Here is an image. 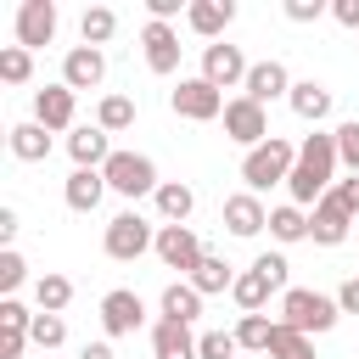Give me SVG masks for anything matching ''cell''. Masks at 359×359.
<instances>
[{
    "instance_id": "1",
    "label": "cell",
    "mask_w": 359,
    "mask_h": 359,
    "mask_svg": "<svg viewBox=\"0 0 359 359\" xmlns=\"http://www.w3.org/2000/svg\"><path fill=\"white\" fill-rule=\"evenodd\" d=\"M337 135H303V146H297V168H292V180H286V191H292V202L297 208H314L325 191H331V174H337Z\"/></svg>"
},
{
    "instance_id": "2",
    "label": "cell",
    "mask_w": 359,
    "mask_h": 359,
    "mask_svg": "<svg viewBox=\"0 0 359 359\" xmlns=\"http://www.w3.org/2000/svg\"><path fill=\"white\" fill-rule=\"evenodd\" d=\"M292 168H297V146L292 140H280V135H269L264 146H252L247 157H241V180H247V191L258 196V191H269V185H286L292 180Z\"/></svg>"
},
{
    "instance_id": "3",
    "label": "cell",
    "mask_w": 359,
    "mask_h": 359,
    "mask_svg": "<svg viewBox=\"0 0 359 359\" xmlns=\"http://www.w3.org/2000/svg\"><path fill=\"white\" fill-rule=\"evenodd\" d=\"M337 297H325V292H309V286H286L280 292V325H292V331H303V337H314V331H331L337 325Z\"/></svg>"
},
{
    "instance_id": "4",
    "label": "cell",
    "mask_w": 359,
    "mask_h": 359,
    "mask_svg": "<svg viewBox=\"0 0 359 359\" xmlns=\"http://www.w3.org/2000/svg\"><path fill=\"white\" fill-rule=\"evenodd\" d=\"M101 180H107V191H118V196H129V202L146 196V191L157 196V185H163L157 168H151V157H140V151H112L107 168H101Z\"/></svg>"
},
{
    "instance_id": "5",
    "label": "cell",
    "mask_w": 359,
    "mask_h": 359,
    "mask_svg": "<svg viewBox=\"0 0 359 359\" xmlns=\"http://www.w3.org/2000/svg\"><path fill=\"white\" fill-rule=\"evenodd\" d=\"M168 107L180 112V118H191V123H208V118H224V90H213L208 79H180V90L168 95Z\"/></svg>"
},
{
    "instance_id": "6",
    "label": "cell",
    "mask_w": 359,
    "mask_h": 359,
    "mask_svg": "<svg viewBox=\"0 0 359 359\" xmlns=\"http://www.w3.org/2000/svg\"><path fill=\"white\" fill-rule=\"evenodd\" d=\"M151 247H157V230H151L140 213H118V219L107 224V258L129 264V258H140V252H151Z\"/></svg>"
},
{
    "instance_id": "7",
    "label": "cell",
    "mask_w": 359,
    "mask_h": 359,
    "mask_svg": "<svg viewBox=\"0 0 359 359\" xmlns=\"http://www.w3.org/2000/svg\"><path fill=\"white\" fill-rule=\"evenodd\" d=\"M247 73H252V62L241 56V45H202V79L213 84V90H230V84H247Z\"/></svg>"
},
{
    "instance_id": "8",
    "label": "cell",
    "mask_w": 359,
    "mask_h": 359,
    "mask_svg": "<svg viewBox=\"0 0 359 359\" xmlns=\"http://www.w3.org/2000/svg\"><path fill=\"white\" fill-rule=\"evenodd\" d=\"M224 135L236 140V146H264L269 140V112L258 107V101H247V95H236L230 107H224Z\"/></svg>"
},
{
    "instance_id": "9",
    "label": "cell",
    "mask_w": 359,
    "mask_h": 359,
    "mask_svg": "<svg viewBox=\"0 0 359 359\" xmlns=\"http://www.w3.org/2000/svg\"><path fill=\"white\" fill-rule=\"evenodd\" d=\"M151 252H157V258H163L168 269H180V275H191V269H196V264L208 258L191 224H163V230H157V247H151Z\"/></svg>"
},
{
    "instance_id": "10",
    "label": "cell",
    "mask_w": 359,
    "mask_h": 359,
    "mask_svg": "<svg viewBox=\"0 0 359 359\" xmlns=\"http://www.w3.org/2000/svg\"><path fill=\"white\" fill-rule=\"evenodd\" d=\"M50 39H56V0H22L17 6V45L39 50Z\"/></svg>"
},
{
    "instance_id": "11",
    "label": "cell",
    "mask_w": 359,
    "mask_h": 359,
    "mask_svg": "<svg viewBox=\"0 0 359 359\" xmlns=\"http://www.w3.org/2000/svg\"><path fill=\"white\" fill-rule=\"evenodd\" d=\"M140 320H146V303H140V292H107L101 297V325H107V337H135L140 331Z\"/></svg>"
},
{
    "instance_id": "12",
    "label": "cell",
    "mask_w": 359,
    "mask_h": 359,
    "mask_svg": "<svg viewBox=\"0 0 359 359\" xmlns=\"http://www.w3.org/2000/svg\"><path fill=\"white\" fill-rule=\"evenodd\" d=\"M348 224H353V213L325 191L320 202H314V213H309V241H320V247H337V241H348Z\"/></svg>"
},
{
    "instance_id": "13",
    "label": "cell",
    "mask_w": 359,
    "mask_h": 359,
    "mask_svg": "<svg viewBox=\"0 0 359 359\" xmlns=\"http://www.w3.org/2000/svg\"><path fill=\"white\" fill-rule=\"evenodd\" d=\"M140 45H146V67H151L157 79H168V73L180 67V34H174L168 22H146V28H140Z\"/></svg>"
},
{
    "instance_id": "14",
    "label": "cell",
    "mask_w": 359,
    "mask_h": 359,
    "mask_svg": "<svg viewBox=\"0 0 359 359\" xmlns=\"http://www.w3.org/2000/svg\"><path fill=\"white\" fill-rule=\"evenodd\" d=\"M107 79V56L95 50V45H73L67 56H62V84L67 90H95Z\"/></svg>"
},
{
    "instance_id": "15",
    "label": "cell",
    "mask_w": 359,
    "mask_h": 359,
    "mask_svg": "<svg viewBox=\"0 0 359 359\" xmlns=\"http://www.w3.org/2000/svg\"><path fill=\"white\" fill-rule=\"evenodd\" d=\"M247 101H258V107H269L275 95H292V73L280 67V62H252V73H247Z\"/></svg>"
},
{
    "instance_id": "16",
    "label": "cell",
    "mask_w": 359,
    "mask_h": 359,
    "mask_svg": "<svg viewBox=\"0 0 359 359\" xmlns=\"http://www.w3.org/2000/svg\"><path fill=\"white\" fill-rule=\"evenodd\" d=\"M34 123L45 129H73V90L67 84H45L34 95Z\"/></svg>"
},
{
    "instance_id": "17",
    "label": "cell",
    "mask_w": 359,
    "mask_h": 359,
    "mask_svg": "<svg viewBox=\"0 0 359 359\" xmlns=\"http://www.w3.org/2000/svg\"><path fill=\"white\" fill-rule=\"evenodd\" d=\"M62 196H67V208H73V213H95V208H101V196H107L101 168H73V174H67V185H62Z\"/></svg>"
},
{
    "instance_id": "18",
    "label": "cell",
    "mask_w": 359,
    "mask_h": 359,
    "mask_svg": "<svg viewBox=\"0 0 359 359\" xmlns=\"http://www.w3.org/2000/svg\"><path fill=\"white\" fill-rule=\"evenodd\" d=\"M224 224H230V236H258L269 224V213L252 191H236V196H224Z\"/></svg>"
},
{
    "instance_id": "19",
    "label": "cell",
    "mask_w": 359,
    "mask_h": 359,
    "mask_svg": "<svg viewBox=\"0 0 359 359\" xmlns=\"http://www.w3.org/2000/svg\"><path fill=\"white\" fill-rule=\"evenodd\" d=\"M230 17H236L230 0H191V6H185V22H191L202 39H213V45H219V34L230 28Z\"/></svg>"
},
{
    "instance_id": "20",
    "label": "cell",
    "mask_w": 359,
    "mask_h": 359,
    "mask_svg": "<svg viewBox=\"0 0 359 359\" xmlns=\"http://www.w3.org/2000/svg\"><path fill=\"white\" fill-rule=\"evenodd\" d=\"M151 359H196V337H191V325L157 320V325H151Z\"/></svg>"
},
{
    "instance_id": "21",
    "label": "cell",
    "mask_w": 359,
    "mask_h": 359,
    "mask_svg": "<svg viewBox=\"0 0 359 359\" xmlns=\"http://www.w3.org/2000/svg\"><path fill=\"white\" fill-rule=\"evenodd\" d=\"M67 151H73V163L79 168H107V157H112V140H107V129H73L67 135Z\"/></svg>"
},
{
    "instance_id": "22",
    "label": "cell",
    "mask_w": 359,
    "mask_h": 359,
    "mask_svg": "<svg viewBox=\"0 0 359 359\" xmlns=\"http://www.w3.org/2000/svg\"><path fill=\"white\" fill-rule=\"evenodd\" d=\"M163 320H174V325H191L196 314H202V292L191 286V280H174V286H163Z\"/></svg>"
},
{
    "instance_id": "23",
    "label": "cell",
    "mask_w": 359,
    "mask_h": 359,
    "mask_svg": "<svg viewBox=\"0 0 359 359\" xmlns=\"http://www.w3.org/2000/svg\"><path fill=\"white\" fill-rule=\"evenodd\" d=\"M286 101H292V112H297L303 123H320V118L331 112V90H325L320 79H303V84H292V95H286Z\"/></svg>"
},
{
    "instance_id": "24",
    "label": "cell",
    "mask_w": 359,
    "mask_h": 359,
    "mask_svg": "<svg viewBox=\"0 0 359 359\" xmlns=\"http://www.w3.org/2000/svg\"><path fill=\"white\" fill-rule=\"evenodd\" d=\"M11 157L45 163V157H50V129H45V123H11Z\"/></svg>"
},
{
    "instance_id": "25",
    "label": "cell",
    "mask_w": 359,
    "mask_h": 359,
    "mask_svg": "<svg viewBox=\"0 0 359 359\" xmlns=\"http://www.w3.org/2000/svg\"><path fill=\"white\" fill-rule=\"evenodd\" d=\"M191 208H196V191H191V185H180V180H163V185H157V213H163L168 224H185Z\"/></svg>"
},
{
    "instance_id": "26",
    "label": "cell",
    "mask_w": 359,
    "mask_h": 359,
    "mask_svg": "<svg viewBox=\"0 0 359 359\" xmlns=\"http://www.w3.org/2000/svg\"><path fill=\"white\" fill-rule=\"evenodd\" d=\"M185 280H191L202 297H213V292H230V286H236V269H230L224 258H213V252H208V258H202V264H196Z\"/></svg>"
},
{
    "instance_id": "27",
    "label": "cell",
    "mask_w": 359,
    "mask_h": 359,
    "mask_svg": "<svg viewBox=\"0 0 359 359\" xmlns=\"http://www.w3.org/2000/svg\"><path fill=\"white\" fill-rule=\"evenodd\" d=\"M269 292H275V286H269L264 269H247V275H236V286H230V297L241 303V314H258V309L269 303Z\"/></svg>"
},
{
    "instance_id": "28",
    "label": "cell",
    "mask_w": 359,
    "mask_h": 359,
    "mask_svg": "<svg viewBox=\"0 0 359 359\" xmlns=\"http://www.w3.org/2000/svg\"><path fill=\"white\" fill-rule=\"evenodd\" d=\"M34 303H39V314H62L73 303V280L67 275H39L34 280Z\"/></svg>"
},
{
    "instance_id": "29",
    "label": "cell",
    "mask_w": 359,
    "mask_h": 359,
    "mask_svg": "<svg viewBox=\"0 0 359 359\" xmlns=\"http://www.w3.org/2000/svg\"><path fill=\"white\" fill-rule=\"evenodd\" d=\"M79 34H84V45H95V50H101V45L118 34V11H112V6H90V11H84V22H79Z\"/></svg>"
},
{
    "instance_id": "30",
    "label": "cell",
    "mask_w": 359,
    "mask_h": 359,
    "mask_svg": "<svg viewBox=\"0 0 359 359\" xmlns=\"http://www.w3.org/2000/svg\"><path fill=\"white\" fill-rule=\"evenodd\" d=\"M129 123H135V101H129V95H101V107H95V129L118 135V129H129Z\"/></svg>"
},
{
    "instance_id": "31",
    "label": "cell",
    "mask_w": 359,
    "mask_h": 359,
    "mask_svg": "<svg viewBox=\"0 0 359 359\" xmlns=\"http://www.w3.org/2000/svg\"><path fill=\"white\" fill-rule=\"evenodd\" d=\"M269 236H275V241H303V236H309V213H303L297 202L275 208V213H269Z\"/></svg>"
},
{
    "instance_id": "32",
    "label": "cell",
    "mask_w": 359,
    "mask_h": 359,
    "mask_svg": "<svg viewBox=\"0 0 359 359\" xmlns=\"http://www.w3.org/2000/svg\"><path fill=\"white\" fill-rule=\"evenodd\" d=\"M275 325H280V320H269V314H241V325H236V342H241V348H252V353H269V337H275Z\"/></svg>"
},
{
    "instance_id": "33",
    "label": "cell",
    "mask_w": 359,
    "mask_h": 359,
    "mask_svg": "<svg viewBox=\"0 0 359 359\" xmlns=\"http://www.w3.org/2000/svg\"><path fill=\"white\" fill-rule=\"evenodd\" d=\"M269 359H314V348H309V337H303V331L275 325V337H269Z\"/></svg>"
},
{
    "instance_id": "34",
    "label": "cell",
    "mask_w": 359,
    "mask_h": 359,
    "mask_svg": "<svg viewBox=\"0 0 359 359\" xmlns=\"http://www.w3.org/2000/svg\"><path fill=\"white\" fill-rule=\"evenodd\" d=\"M28 342H34V348H45V353H50V348H62V342H67V325H62V314H34V325H28Z\"/></svg>"
},
{
    "instance_id": "35",
    "label": "cell",
    "mask_w": 359,
    "mask_h": 359,
    "mask_svg": "<svg viewBox=\"0 0 359 359\" xmlns=\"http://www.w3.org/2000/svg\"><path fill=\"white\" fill-rule=\"evenodd\" d=\"M28 73H34V50L6 45V50H0V79H6V84H28Z\"/></svg>"
},
{
    "instance_id": "36",
    "label": "cell",
    "mask_w": 359,
    "mask_h": 359,
    "mask_svg": "<svg viewBox=\"0 0 359 359\" xmlns=\"http://www.w3.org/2000/svg\"><path fill=\"white\" fill-rule=\"evenodd\" d=\"M241 342H236V331H202L196 337V359H230Z\"/></svg>"
},
{
    "instance_id": "37",
    "label": "cell",
    "mask_w": 359,
    "mask_h": 359,
    "mask_svg": "<svg viewBox=\"0 0 359 359\" xmlns=\"http://www.w3.org/2000/svg\"><path fill=\"white\" fill-rule=\"evenodd\" d=\"M331 135H337V157H342V163H348V168L359 174V118H348V123H337Z\"/></svg>"
},
{
    "instance_id": "38",
    "label": "cell",
    "mask_w": 359,
    "mask_h": 359,
    "mask_svg": "<svg viewBox=\"0 0 359 359\" xmlns=\"http://www.w3.org/2000/svg\"><path fill=\"white\" fill-rule=\"evenodd\" d=\"M22 275H28V264L6 247V252H0V292H17V286H22Z\"/></svg>"
},
{
    "instance_id": "39",
    "label": "cell",
    "mask_w": 359,
    "mask_h": 359,
    "mask_svg": "<svg viewBox=\"0 0 359 359\" xmlns=\"http://www.w3.org/2000/svg\"><path fill=\"white\" fill-rule=\"evenodd\" d=\"M28 325H34V314H28L17 297H6V303H0V331H28Z\"/></svg>"
},
{
    "instance_id": "40",
    "label": "cell",
    "mask_w": 359,
    "mask_h": 359,
    "mask_svg": "<svg viewBox=\"0 0 359 359\" xmlns=\"http://www.w3.org/2000/svg\"><path fill=\"white\" fill-rule=\"evenodd\" d=\"M331 196H337V202H342V208H348V213L359 219V174H348V180H337V185H331Z\"/></svg>"
},
{
    "instance_id": "41",
    "label": "cell",
    "mask_w": 359,
    "mask_h": 359,
    "mask_svg": "<svg viewBox=\"0 0 359 359\" xmlns=\"http://www.w3.org/2000/svg\"><path fill=\"white\" fill-rule=\"evenodd\" d=\"M320 11H325V0H286V17L292 22H314Z\"/></svg>"
},
{
    "instance_id": "42",
    "label": "cell",
    "mask_w": 359,
    "mask_h": 359,
    "mask_svg": "<svg viewBox=\"0 0 359 359\" xmlns=\"http://www.w3.org/2000/svg\"><path fill=\"white\" fill-rule=\"evenodd\" d=\"M337 309H342V314H359V275H348V280L337 286Z\"/></svg>"
},
{
    "instance_id": "43",
    "label": "cell",
    "mask_w": 359,
    "mask_h": 359,
    "mask_svg": "<svg viewBox=\"0 0 359 359\" xmlns=\"http://www.w3.org/2000/svg\"><path fill=\"white\" fill-rule=\"evenodd\" d=\"M331 17H337L342 28H359V0H337V6H331Z\"/></svg>"
},
{
    "instance_id": "44",
    "label": "cell",
    "mask_w": 359,
    "mask_h": 359,
    "mask_svg": "<svg viewBox=\"0 0 359 359\" xmlns=\"http://www.w3.org/2000/svg\"><path fill=\"white\" fill-rule=\"evenodd\" d=\"M146 11H151V22H168V17H180V0H146Z\"/></svg>"
},
{
    "instance_id": "45",
    "label": "cell",
    "mask_w": 359,
    "mask_h": 359,
    "mask_svg": "<svg viewBox=\"0 0 359 359\" xmlns=\"http://www.w3.org/2000/svg\"><path fill=\"white\" fill-rule=\"evenodd\" d=\"M17 236V208H0V241Z\"/></svg>"
},
{
    "instance_id": "46",
    "label": "cell",
    "mask_w": 359,
    "mask_h": 359,
    "mask_svg": "<svg viewBox=\"0 0 359 359\" xmlns=\"http://www.w3.org/2000/svg\"><path fill=\"white\" fill-rule=\"evenodd\" d=\"M79 359H112V348H107V342H84V348H79Z\"/></svg>"
}]
</instances>
